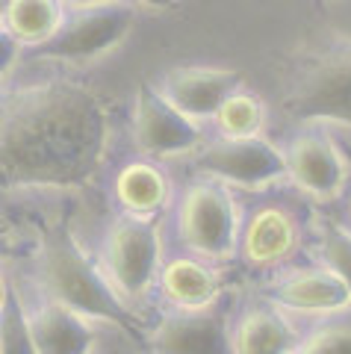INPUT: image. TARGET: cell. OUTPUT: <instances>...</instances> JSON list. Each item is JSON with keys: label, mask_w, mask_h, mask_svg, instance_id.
Instances as JSON below:
<instances>
[{"label": "cell", "mask_w": 351, "mask_h": 354, "mask_svg": "<svg viewBox=\"0 0 351 354\" xmlns=\"http://www.w3.org/2000/svg\"><path fill=\"white\" fill-rule=\"evenodd\" d=\"M295 121H328L351 127V41L328 48L295 80L287 97Z\"/></svg>", "instance_id": "5"}, {"label": "cell", "mask_w": 351, "mask_h": 354, "mask_svg": "<svg viewBox=\"0 0 351 354\" xmlns=\"http://www.w3.org/2000/svg\"><path fill=\"white\" fill-rule=\"evenodd\" d=\"M198 165L204 174L225 186L243 189H263L287 177V153L278 151L269 139H222L218 136L198 153Z\"/></svg>", "instance_id": "7"}, {"label": "cell", "mask_w": 351, "mask_h": 354, "mask_svg": "<svg viewBox=\"0 0 351 354\" xmlns=\"http://www.w3.org/2000/svg\"><path fill=\"white\" fill-rule=\"evenodd\" d=\"M295 248H298V225L287 209L275 204L257 207L239 236V251L245 263L257 269L283 263Z\"/></svg>", "instance_id": "13"}, {"label": "cell", "mask_w": 351, "mask_h": 354, "mask_svg": "<svg viewBox=\"0 0 351 354\" xmlns=\"http://www.w3.org/2000/svg\"><path fill=\"white\" fill-rule=\"evenodd\" d=\"M266 295L278 310H290V313L301 316H336L351 307L348 286L325 266L283 274L269 286Z\"/></svg>", "instance_id": "12"}, {"label": "cell", "mask_w": 351, "mask_h": 354, "mask_svg": "<svg viewBox=\"0 0 351 354\" xmlns=\"http://www.w3.org/2000/svg\"><path fill=\"white\" fill-rule=\"evenodd\" d=\"M30 330L39 354H95L92 322L53 298L30 313Z\"/></svg>", "instance_id": "14"}, {"label": "cell", "mask_w": 351, "mask_h": 354, "mask_svg": "<svg viewBox=\"0 0 351 354\" xmlns=\"http://www.w3.org/2000/svg\"><path fill=\"white\" fill-rule=\"evenodd\" d=\"M319 257L328 272H334L351 292V230L336 221H322L319 227Z\"/></svg>", "instance_id": "21"}, {"label": "cell", "mask_w": 351, "mask_h": 354, "mask_svg": "<svg viewBox=\"0 0 351 354\" xmlns=\"http://www.w3.org/2000/svg\"><path fill=\"white\" fill-rule=\"evenodd\" d=\"M160 254L162 242L157 221L124 213L109 225L101 260L106 278L118 290V295L127 298V301H139V298L148 295V290L157 283L162 272Z\"/></svg>", "instance_id": "4"}, {"label": "cell", "mask_w": 351, "mask_h": 354, "mask_svg": "<svg viewBox=\"0 0 351 354\" xmlns=\"http://www.w3.org/2000/svg\"><path fill=\"white\" fill-rule=\"evenodd\" d=\"M41 283L48 298L71 307L74 313L113 325H130L124 298L109 283L106 274L89 260L68 230H57L41 245Z\"/></svg>", "instance_id": "2"}, {"label": "cell", "mask_w": 351, "mask_h": 354, "mask_svg": "<svg viewBox=\"0 0 351 354\" xmlns=\"http://www.w3.org/2000/svg\"><path fill=\"white\" fill-rule=\"evenodd\" d=\"M157 88L174 109H180L186 118L198 124L210 118L216 121L218 109L243 88V77L230 68H213V65H180L162 74Z\"/></svg>", "instance_id": "9"}, {"label": "cell", "mask_w": 351, "mask_h": 354, "mask_svg": "<svg viewBox=\"0 0 351 354\" xmlns=\"http://www.w3.org/2000/svg\"><path fill=\"white\" fill-rule=\"evenodd\" d=\"M153 354H234V330L216 310H174L151 330Z\"/></svg>", "instance_id": "10"}, {"label": "cell", "mask_w": 351, "mask_h": 354, "mask_svg": "<svg viewBox=\"0 0 351 354\" xmlns=\"http://www.w3.org/2000/svg\"><path fill=\"white\" fill-rule=\"evenodd\" d=\"M133 142L157 160L180 157L201 145V127L174 109L157 86H139L133 104Z\"/></svg>", "instance_id": "8"}, {"label": "cell", "mask_w": 351, "mask_h": 354, "mask_svg": "<svg viewBox=\"0 0 351 354\" xmlns=\"http://www.w3.org/2000/svg\"><path fill=\"white\" fill-rule=\"evenodd\" d=\"M301 339L278 307H254L234 328V354H295Z\"/></svg>", "instance_id": "16"}, {"label": "cell", "mask_w": 351, "mask_h": 354, "mask_svg": "<svg viewBox=\"0 0 351 354\" xmlns=\"http://www.w3.org/2000/svg\"><path fill=\"white\" fill-rule=\"evenodd\" d=\"M68 3L71 9H80V6H101V3H122V0H62Z\"/></svg>", "instance_id": "24"}, {"label": "cell", "mask_w": 351, "mask_h": 354, "mask_svg": "<svg viewBox=\"0 0 351 354\" xmlns=\"http://www.w3.org/2000/svg\"><path fill=\"white\" fill-rule=\"evenodd\" d=\"M263 124H266V106H263L257 95H248L243 88H239L216 115V127H218V136L222 139L260 136Z\"/></svg>", "instance_id": "19"}, {"label": "cell", "mask_w": 351, "mask_h": 354, "mask_svg": "<svg viewBox=\"0 0 351 354\" xmlns=\"http://www.w3.org/2000/svg\"><path fill=\"white\" fill-rule=\"evenodd\" d=\"M160 290L174 310H210L222 292V278L195 257H174L162 266Z\"/></svg>", "instance_id": "15"}, {"label": "cell", "mask_w": 351, "mask_h": 354, "mask_svg": "<svg viewBox=\"0 0 351 354\" xmlns=\"http://www.w3.org/2000/svg\"><path fill=\"white\" fill-rule=\"evenodd\" d=\"M133 3H101V6H80L65 15V24L50 41L32 50L39 59H59V62H89L109 53L124 41L133 27Z\"/></svg>", "instance_id": "6"}, {"label": "cell", "mask_w": 351, "mask_h": 354, "mask_svg": "<svg viewBox=\"0 0 351 354\" xmlns=\"http://www.w3.org/2000/svg\"><path fill=\"white\" fill-rule=\"evenodd\" d=\"M127 3L142 6V9H169V6L178 3V0H127Z\"/></svg>", "instance_id": "23"}, {"label": "cell", "mask_w": 351, "mask_h": 354, "mask_svg": "<svg viewBox=\"0 0 351 354\" xmlns=\"http://www.w3.org/2000/svg\"><path fill=\"white\" fill-rule=\"evenodd\" d=\"M295 354H351V322H331L301 339Z\"/></svg>", "instance_id": "22"}, {"label": "cell", "mask_w": 351, "mask_h": 354, "mask_svg": "<svg viewBox=\"0 0 351 354\" xmlns=\"http://www.w3.org/2000/svg\"><path fill=\"white\" fill-rule=\"evenodd\" d=\"M109 142L92 88L50 80L3 97L0 174L6 189H74L97 174Z\"/></svg>", "instance_id": "1"}, {"label": "cell", "mask_w": 351, "mask_h": 354, "mask_svg": "<svg viewBox=\"0 0 351 354\" xmlns=\"http://www.w3.org/2000/svg\"><path fill=\"white\" fill-rule=\"evenodd\" d=\"M65 24L62 0H6L3 32H9L21 48H41Z\"/></svg>", "instance_id": "18"}, {"label": "cell", "mask_w": 351, "mask_h": 354, "mask_svg": "<svg viewBox=\"0 0 351 354\" xmlns=\"http://www.w3.org/2000/svg\"><path fill=\"white\" fill-rule=\"evenodd\" d=\"M115 198L124 207L127 216L153 218L171 198V180L169 174L157 169L148 160L127 162L122 171L115 174Z\"/></svg>", "instance_id": "17"}, {"label": "cell", "mask_w": 351, "mask_h": 354, "mask_svg": "<svg viewBox=\"0 0 351 354\" xmlns=\"http://www.w3.org/2000/svg\"><path fill=\"white\" fill-rule=\"evenodd\" d=\"M0 354H39L30 330V313L9 281L3 283V307H0Z\"/></svg>", "instance_id": "20"}, {"label": "cell", "mask_w": 351, "mask_h": 354, "mask_svg": "<svg viewBox=\"0 0 351 354\" xmlns=\"http://www.w3.org/2000/svg\"><path fill=\"white\" fill-rule=\"evenodd\" d=\"M178 234L192 254L207 260H227L239 248V207L225 183L198 180L180 195Z\"/></svg>", "instance_id": "3"}, {"label": "cell", "mask_w": 351, "mask_h": 354, "mask_svg": "<svg viewBox=\"0 0 351 354\" xmlns=\"http://www.w3.org/2000/svg\"><path fill=\"white\" fill-rule=\"evenodd\" d=\"M283 153H287V177L304 195L316 201H331L345 189V160L328 136L298 133Z\"/></svg>", "instance_id": "11"}]
</instances>
